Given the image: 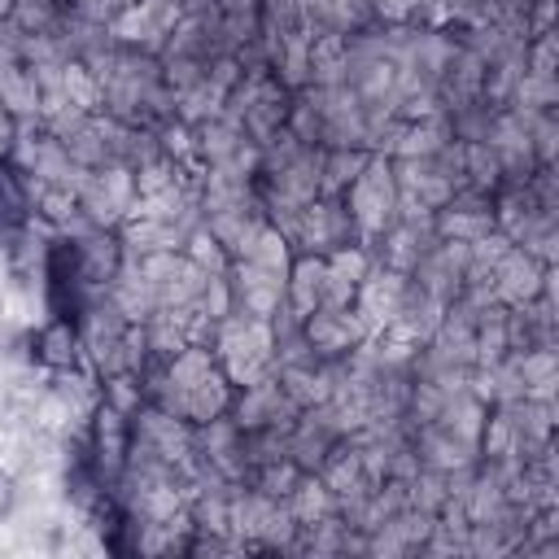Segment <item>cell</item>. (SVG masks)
I'll return each instance as SVG.
<instances>
[{"instance_id":"cell-1","label":"cell","mask_w":559,"mask_h":559,"mask_svg":"<svg viewBox=\"0 0 559 559\" xmlns=\"http://www.w3.org/2000/svg\"><path fill=\"white\" fill-rule=\"evenodd\" d=\"M214 358H218V367L227 371L231 384H249L258 376H271L275 371L271 328L253 323V319H240V314H227L218 323V336H214Z\"/></svg>"},{"instance_id":"cell-2","label":"cell","mask_w":559,"mask_h":559,"mask_svg":"<svg viewBox=\"0 0 559 559\" xmlns=\"http://www.w3.org/2000/svg\"><path fill=\"white\" fill-rule=\"evenodd\" d=\"M336 197H345L349 214H354V218H358V227H362V240H367V236H376L384 223H393V218H397V179H393V157L371 153V157H367V166H362V175H358L345 192H336Z\"/></svg>"},{"instance_id":"cell-3","label":"cell","mask_w":559,"mask_h":559,"mask_svg":"<svg viewBox=\"0 0 559 559\" xmlns=\"http://www.w3.org/2000/svg\"><path fill=\"white\" fill-rule=\"evenodd\" d=\"M70 240V253H74V280L79 288L92 297V293H105L118 271L127 266V253H122V240H118V227H83Z\"/></svg>"},{"instance_id":"cell-4","label":"cell","mask_w":559,"mask_h":559,"mask_svg":"<svg viewBox=\"0 0 559 559\" xmlns=\"http://www.w3.org/2000/svg\"><path fill=\"white\" fill-rule=\"evenodd\" d=\"M135 210V179L127 166L92 170L79 183V214L87 227H118Z\"/></svg>"},{"instance_id":"cell-5","label":"cell","mask_w":559,"mask_h":559,"mask_svg":"<svg viewBox=\"0 0 559 559\" xmlns=\"http://www.w3.org/2000/svg\"><path fill=\"white\" fill-rule=\"evenodd\" d=\"M83 441H87V463L92 472L114 489V480L127 467V450H131V419L105 402L92 406L87 424H83Z\"/></svg>"},{"instance_id":"cell-6","label":"cell","mask_w":559,"mask_h":559,"mask_svg":"<svg viewBox=\"0 0 559 559\" xmlns=\"http://www.w3.org/2000/svg\"><path fill=\"white\" fill-rule=\"evenodd\" d=\"M493 297L502 306H528L537 297H555V262H542L528 249L511 245L493 262Z\"/></svg>"},{"instance_id":"cell-7","label":"cell","mask_w":559,"mask_h":559,"mask_svg":"<svg viewBox=\"0 0 559 559\" xmlns=\"http://www.w3.org/2000/svg\"><path fill=\"white\" fill-rule=\"evenodd\" d=\"M227 288H231V314L266 323L284 306V271L258 266L249 258H236L227 266Z\"/></svg>"},{"instance_id":"cell-8","label":"cell","mask_w":559,"mask_h":559,"mask_svg":"<svg viewBox=\"0 0 559 559\" xmlns=\"http://www.w3.org/2000/svg\"><path fill=\"white\" fill-rule=\"evenodd\" d=\"M432 231H437V240H463V245L489 236L493 231V192L459 183L450 192V201L432 214Z\"/></svg>"},{"instance_id":"cell-9","label":"cell","mask_w":559,"mask_h":559,"mask_svg":"<svg viewBox=\"0 0 559 559\" xmlns=\"http://www.w3.org/2000/svg\"><path fill=\"white\" fill-rule=\"evenodd\" d=\"M31 358H35L44 371H70V367H83L79 319H74V314H52L48 323H39V332L31 336Z\"/></svg>"},{"instance_id":"cell-10","label":"cell","mask_w":559,"mask_h":559,"mask_svg":"<svg viewBox=\"0 0 559 559\" xmlns=\"http://www.w3.org/2000/svg\"><path fill=\"white\" fill-rule=\"evenodd\" d=\"M66 17H70L66 0H13L9 22L0 31L9 39H17V44H26V39H57Z\"/></svg>"},{"instance_id":"cell-11","label":"cell","mask_w":559,"mask_h":559,"mask_svg":"<svg viewBox=\"0 0 559 559\" xmlns=\"http://www.w3.org/2000/svg\"><path fill=\"white\" fill-rule=\"evenodd\" d=\"M323 271H328L323 253H293L288 275H284V306L297 319H306L323 301Z\"/></svg>"},{"instance_id":"cell-12","label":"cell","mask_w":559,"mask_h":559,"mask_svg":"<svg viewBox=\"0 0 559 559\" xmlns=\"http://www.w3.org/2000/svg\"><path fill=\"white\" fill-rule=\"evenodd\" d=\"M31 214H35V223H44L48 231H61V236H74V231L87 227L83 214H79V192L61 188V183H35Z\"/></svg>"},{"instance_id":"cell-13","label":"cell","mask_w":559,"mask_h":559,"mask_svg":"<svg viewBox=\"0 0 559 559\" xmlns=\"http://www.w3.org/2000/svg\"><path fill=\"white\" fill-rule=\"evenodd\" d=\"M105 293H109V301H114L131 323H144V319L157 310V293H153L148 275H144L135 262H127V266L118 271V280H114Z\"/></svg>"},{"instance_id":"cell-14","label":"cell","mask_w":559,"mask_h":559,"mask_svg":"<svg viewBox=\"0 0 559 559\" xmlns=\"http://www.w3.org/2000/svg\"><path fill=\"white\" fill-rule=\"evenodd\" d=\"M284 507L293 511L297 524H319V520L336 515V498H332V489H328L314 472H306V476L293 485V493L284 498Z\"/></svg>"},{"instance_id":"cell-15","label":"cell","mask_w":559,"mask_h":559,"mask_svg":"<svg viewBox=\"0 0 559 559\" xmlns=\"http://www.w3.org/2000/svg\"><path fill=\"white\" fill-rule=\"evenodd\" d=\"M367 157H371V148H319V183H323V192L328 197L345 192L362 175Z\"/></svg>"},{"instance_id":"cell-16","label":"cell","mask_w":559,"mask_h":559,"mask_svg":"<svg viewBox=\"0 0 559 559\" xmlns=\"http://www.w3.org/2000/svg\"><path fill=\"white\" fill-rule=\"evenodd\" d=\"M463 183L498 192L502 188V162L489 140H463Z\"/></svg>"},{"instance_id":"cell-17","label":"cell","mask_w":559,"mask_h":559,"mask_svg":"<svg viewBox=\"0 0 559 559\" xmlns=\"http://www.w3.org/2000/svg\"><path fill=\"white\" fill-rule=\"evenodd\" d=\"M179 253H183V258H192L205 275H227V266H231V253L218 245V236H214L205 223H192V227L183 231Z\"/></svg>"},{"instance_id":"cell-18","label":"cell","mask_w":559,"mask_h":559,"mask_svg":"<svg viewBox=\"0 0 559 559\" xmlns=\"http://www.w3.org/2000/svg\"><path fill=\"white\" fill-rule=\"evenodd\" d=\"M100 384V402L105 406H114V411H122L127 419L144 406V380H140V371H109V376H100L96 380Z\"/></svg>"},{"instance_id":"cell-19","label":"cell","mask_w":559,"mask_h":559,"mask_svg":"<svg viewBox=\"0 0 559 559\" xmlns=\"http://www.w3.org/2000/svg\"><path fill=\"white\" fill-rule=\"evenodd\" d=\"M511 105L515 109H528V114L559 109V74H528V70H520L515 92H511Z\"/></svg>"},{"instance_id":"cell-20","label":"cell","mask_w":559,"mask_h":559,"mask_svg":"<svg viewBox=\"0 0 559 559\" xmlns=\"http://www.w3.org/2000/svg\"><path fill=\"white\" fill-rule=\"evenodd\" d=\"M520 70H528V74H559V31L528 35V39H524Z\"/></svg>"},{"instance_id":"cell-21","label":"cell","mask_w":559,"mask_h":559,"mask_svg":"<svg viewBox=\"0 0 559 559\" xmlns=\"http://www.w3.org/2000/svg\"><path fill=\"white\" fill-rule=\"evenodd\" d=\"M218 17H262V0H214Z\"/></svg>"},{"instance_id":"cell-22","label":"cell","mask_w":559,"mask_h":559,"mask_svg":"<svg viewBox=\"0 0 559 559\" xmlns=\"http://www.w3.org/2000/svg\"><path fill=\"white\" fill-rule=\"evenodd\" d=\"M13 507H17V480H13V472L0 467V520H9Z\"/></svg>"},{"instance_id":"cell-23","label":"cell","mask_w":559,"mask_h":559,"mask_svg":"<svg viewBox=\"0 0 559 559\" xmlns=\"http://www.w3.org/2000/svg\"><path fill=\"white\" fill-rule=\"evenodd\" d=\"M17 131H22V122L0 105V157H9V148H13V140H17Z\"/></svg>"}]
</instances>
